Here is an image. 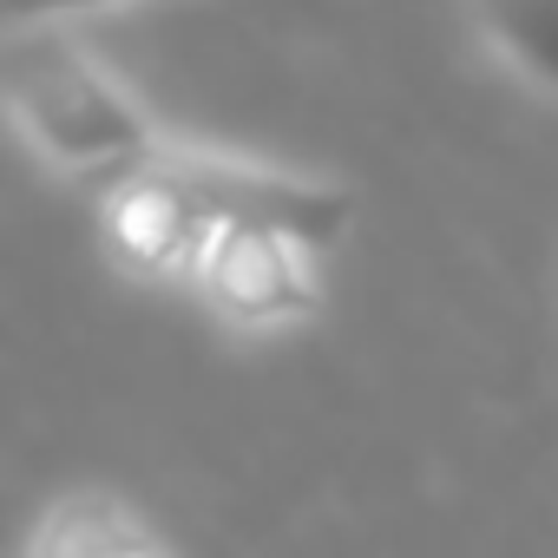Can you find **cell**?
Returning a JSON list of instances; mask_svg holds the SVG:
<instances>
[{
    "label": "cell",
    "instance_id": "obj_4",
    "mask_svg": "<svg viewBox=\"0 0 558 558\" xmlns=\"http://www.w3.org/2000/svg\"><path fill=\"white\" fill-rule=\"evenodd\" d=\"M480 21L512 66L558 86V0H480Z\"/></svg>",
    "mask_w": 558,
    "mask_h": 558
},
{
    "label": "cell",
    "instance_id": "obj_1",
    "mask_svg": "<svg viewBox=\"0 0 558 558\" xmlns=\"http://www.w3.org/2000/svg\"><path fill=\"white\" fill-rule=\"evenodd\" d=\"M8 99L60 165H99L112 178V171L158 151L138 106L60 34H27L21 27L8 40Z\"/></svg>",
    "mask_w": 558,
    "mask_h": 558
},
{
    "label": "cell",
    "instance_id": "obj_5",
    "mask_svg": "<svg viewBox=\"0 0 558 558\" xmlns=\"http://www.w3.org/2000/svg\"><path fill=\"white\" fill-rule=\"evenodd\" d=\"M40 558H145V545L106 512V506H73L47 525Z\"/></svg>",
    "mask_w": 558,
    "mask_h": 558
},
{
    "label": "cell",
    "instance_id": "obj_3",
    "mask_svg": "<svg viewBox=\"0 0 558 558\" xmlns=\"http://www.w3.org/2000/svg\"><path fill=\"white\" fill-rule=\"evenodd\" d=\"M197 276H204V290L223 310H236L250 323H276V316L310 310V283H303L296 243L263 236V230H217L210 223V236L197 250Z\"/></svg>",
    "mask_w": 558,
    "mask_h": 558
},
{
    "label": "cell",
    "instance_id": "obj_6",
    "mask_svg": "<svg viewBox=\"0 0 558 558\" xmlns=\"http://www.w3.org/2000/svg\"><path fill=\"white\" fill-rule=\"evenodd\" d=\"M73 8H106V0H0V14H8L14 27H27V21H53V14H73Z\"/></svg>",
    "mask_w": 558,
    "mask_h": 558
},
{
    "label": "cell",
    "instance_id": "obj_2",
    "mask_svg": "<svg viewBox=\"0 0 558 558\" xmlns=\"http://www.w3.org/2000/svg\"><path fill=\"white\" fill-rule=\"evenodd\" d=\"M138 171H151L171 197H184L217 230H263V236H283L296 250H323L349 223L342 191L303 184V178H283V171H256V165L178 151V145H158L151 158H138Z\"/></svg>",
    "mask_w": 558,
    "mask_h": 558
}]
</instances>
